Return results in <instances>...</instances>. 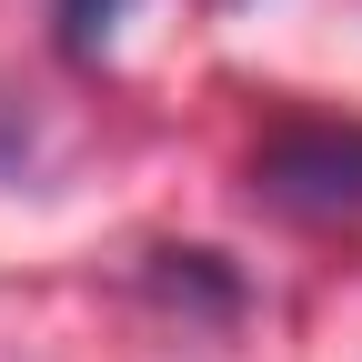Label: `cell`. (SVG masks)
Segmentation results:
<instances>
[{
	"label": "cell",
	"mask_w": 362,
	"mask_h": 362,
	"mask_svg": "<svg viewBox=\"0 0 362 362\" xmlns=\"http://www.w3.org/2000/svg\"><path fill=\"white\" fill-rule=\"evenodd\" d=\"M252 192L302 221H352L362 211V131L342 121H292L252 151Z\"/></svg>",
	"instance_id": "6da1fadb"
},
{
	"label": "cell",
	"mask_w": 362,
	"mask_h": 362,
	"mask_svg": "<svg viewBox=\"0 0 362 362\" xmlns=\"http://www.w3.org/2000/svg\"><path fill=\"white\" fill-rule=\"evenodd\" d=\"M121 11H131V0H61V40L90 61V51L111 40V21H121Z\"/></svg>",
	"instance_id": "7a4b0ae2"
}]
</instances>
